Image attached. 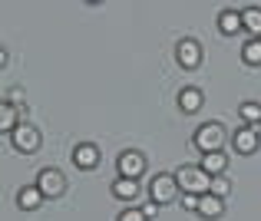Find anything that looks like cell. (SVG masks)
I'll return each mask as SVG.
<instances>
[{"label": "cell", "mask_w": 261, "mask_h": 221, "mask_svg": "<svg viewBox=\"0 0 261 221\" xmlns=\"http://www.w3.org/2000/svg\"><path fill=\"white\" fill-rule=\"evenodd\" d=\"M238 113H242V119H245V126H261V102H242L238 106Z\"/></svg>", "instance_id": "cell-19"}, {"label": "cell", "mask_w": 261, "mask_h": 221, "mask_svg": "<svg viewBox=\"0 0 261 221\" xmlns=\"http://www.w3.org/2000/svg\"><path fill=\"white\" fill-rule=\"evenodd\" d=\"M228 191H231V182H228V178H222V175H218V178H212V188H208V195H215V198H225Z\"/></svg>", "instance_id": "cell-20"}, {"label": "cell", "mask_w": 261, "mask_h": 221, "mask_svg": "<svg viewBox=\"0 0 261 221\" xmlns=\"http://www.w3.org/2000/svg\"><path fill=\"white\" fill-rule=\"evenodd\" d=\"M113 195L119 198V202H136V198H139V182H133V178H116Z\"/></svg>", "instance_id": "cell-14"}, {"label": "cell", "mask_w": 261, "mask_h": 221, "mask_svg": "<svg viewBox=\"0 0 261 221\" xmlns=\"http://www.w3.org/2000/svg\"><path fill=\"white\" fill-rule=\"evenodd\" d=\"M195 215H202L205 221H215L225 215V198H215V195H202L198 198V211Z\"/></svg>", "instance_id": "cell-11"}, {"label": "cell", "mask_w": 261, "mask_h": 221, "mask_svg": "<svg viewBox=\"0 0 261 221\" xmlns=\"http://www.w3.org/2000/svg\"><path fill=\"white\" fill-rule=\"evenodd\" d=\"M116 172H119V178H139L142 172H146V155L136 149H126L119 158H116Z\"/></svg>", "instance_id": "cell-5"}, {"label": "cell", "mask_w": 261, "mask_h": 221, "mask_svg": "<svg viewBox=\"0 0 261 221\" xmlns=\"http://www.w3.org/2000/svg\"><path fill=\"white\" fill-rule=\"evenodd\" d=\"M175 182H178V191L182 195H208L212 188V175L202 169V165H182V169L175 172Z\"/></svg>", "instance_id": "cell-1"}, {"label": "cell", "mask_w": 261, "mask_h": 221, "mask_svg": "<svg viewBox=\"0 0 261 221\" xmlns=\"http://www.w3.org/2000/svg\"><path fill=\"white\" fill-rule=\"evenodd\" d=\"M40 142H43V135H40V129L30 126V122H20L10 132V146L17 152H23V155H33V152L40 149Z\"/></svg>", "instance_id": "cell-4"}, {"label": "cell", "mask_w": 261, "mask_h": 221, "mask_svg": "<svg viewBox=\"0 0 261 221\" xmlns=\"http://www.w3.org/2000/svg\"><path fill=\"white\" fill-rule=\"evenodd\" d=\"M17 126H20V119H17V106H13V102H4V99H0V132H13Z\"/></svg>", "instance_id": "cell-16"}, {"label": "cell", "mask_w": 261, "mask_h": 221, "mask_svg": "<svg viewBox=\"0 0 261 221\" xmlns=\"http://www.w3.org/2000/svg\"><path fill=\"white\" fill-rule=\"evenodd\" d=\"M142 215H146V221H149V218H155V215H159V205H155V202H152V205H146V208H142Z\"/></svg>", "instance_id": "cell-23"}, {"label": "cell", "mask_w": 261, "mask_h": 221, "mask_svg": "<svg viewBox=\"0 0 261 221\" xmlns=\"http://www.w3.org/2000/svg\"><path fill=\"white\" fill-rule=\"evenodd\" d=\"M0 66H7V50L0 46Z\"/></svg>", "instance_id": "cell-24"}, {"label": "cell", "mask_w": 261, "mask_h": 221, "mask_svg": "<svg viewBox=\"0 0 261 221\" xmlns=\"http://www.w3.org/2000/svg\"><path fill=\"white\" fill-rule=\"evenodd\" d=\"M175 195H178L175 172H159V175L149 182V198H152L155 205H169V202H175Z\"/></svg>", "instance_id": "cell-3"}, {"label": "cell", "mask_w": 261, "mask_h": 221, "mask_svg": "<svg viewBox=\"0 0 261 221\" xmlns=\"http://www.w3.org/2000/svg\"><path fill=\"white\" fill-rule=\"evenodd\" d=\"M175 60H178V66H185V70H195V66L202 63V43H198L195 37H182L175 43Z\"/></svg>", "instance_id": "cell-7"}, {"label": "cell", "mask_w": 261, "mask_h": 221, "mask_svg": "<svg viewBox=\"0 0 261 221\" xmlns=\"http://www.w3.org/2000/svg\"><path fill=\"white\" fill-rule=\"evenodd\" d=\"M116 221H146V215H142V208H122Z\"/></svg>", "instance_id": "cell-21"}, {"label": "cell", "mask_w": 261, "mask_h": 221, "mask_svg": "<svg viewBox=\"0 0 261 221\" xmlns=\"http://www.w3.org/2000/svg\"><path fill=\"white\" fill-rule=\"evenodd\" d=\"M202 102H205V96H202V89H198V86L178 89V109H182V113H198Z\"/></svg>", "instance_id": "cell-12"}, {"label": "cell", "mask_w": 261, "mask_h": 221, "mask_svg": "<svg viewBox=\"0 0 261 221\" xmlns=\"http://www.w3.org/2000/svg\"><path fill=\"white\" fill-rule=\"evenodd\" d=\"M182 208L198 211V195H182Z\"/></svg>", "instance_id": "cell-22"}, {"label": "cell", "mask_w": 261, "mask_h": 221, "mask_svg": "<svg viewBox=\"0 0 261 221\" xmlns=\"http://www.w3.org/2000/svg\"><path fill=\"white\" fill-rule=\"evenodd\" d=\"M238 30H245V26H242V10H235V7H225V10L218 13V33H225V37H235Z\"/></svg>", "instance_id": "cell-10"}, {"label": "cell", "mask_w": 261, "mask_h": 221, "mask_svg": "<svg viewBox=\"0 0 261 221\" xmlns=\"http://www.w3.org/2000/svg\"><path fill=\"white\" fill-rule=\"evenodd\" d=\"M242 60L248 66H261V37H251L248 43L242 46Z\"/></svg>", "instance_id": "cell-18"}, {"label": "cell", "mask_w": 261, "mask_h": 221, "mask_svg": "<svg viewBox=\"0 0 261 221\" xmlns=\"http://www.w3.org/2000/svg\"><path fill=\"white\" fill-rule=\"evenodd\" d=\"M192 142H195V149L202 152V155H208V152H222V146L228 142V135H225L222 122H202V126L195 129V135H192Z\"/></svg>", "instance_id": "cell-2"}, {"label": "cell", "mask_w": 261, "mask_h": 221, "mask_svg": "<svg viewBox=\"0 0 261 221\" xmlns=\"http://www.w3.org/2000/svg\"><path fill=\"white\" fill-rule=\"evenodd\" d=\"M258 126H242L235 129V135H231V146L235 152H242V155H251V152H258Z\"/></svg>", "instance_id": "cell-8"}, {"label": "cell", "mask_w": 261, "mask_h": 221, "mask_svg": "<svg viewBox=\"0 0 261 221\" xmlns=\"http://www.w3.org/2000/svg\"><path fill=\"white\" fill-rule=\"evenodd\" d=\"M37 188L43 191V198H60L66 191V178L60 169H40L37 175Z\"/></svg>", "instance_id": "cell-6"}, {"label": "cell", "mask_w": 261, "mask_h": 221, "mask_svg": "<svg viewBox=\"0 0 261 221\" xmlns=\"http://www.w3.org/2000/svg\"><path fill=\"white\" fill-rule=\"evenodd\" d=\"M242 26L251 37H261V7H245L242 10Z\"/></svg>", "instance_id": "cell-17"}, {"label": "cell", "mask_w": 261, "mask_h": 221, "mask_svg": "<svg viewBox=\"0 0 261 221\" xmlns=\"http://www.w3.org/2000/svg\"><path fill=\"white\" fill-rule=\"evenodd\" d=\"M17 205L23 211H33V208H40L43 205V191L37 188V185H23V188L17 191Z\"/></svg>", "instance_id": "cell-13"}, {"label": "cell", "mask_w": 261, "mask_h": 221, "mask_svg": "<svg viewBox=\"0 0 261 221\" xmlns=\"http://www.w3.org/2000/svg\"><path fill=\"white\" fill-rule=\"evenodd\" d=\"M202 169L208 172L212 178H218L228 169V155H225V152H208V155H202Z\"/></svg>", "instance_id": "cell-15"}, {"label": "cell", "mask_w": 261, "mask_h": 221, "mask_svg": "<svg viewBox=\"0 0 261 221\" xmlns=\"http://www.w3.org/2000/svg\"><path fill=\"white\" fill-rule=\"evenodd\" d=\"M73 165H76V169H96V165H99V149L93 146V142H80L76 149H73Z\"/></svg>", "instance_id": "cell-9"}]
</instances>
